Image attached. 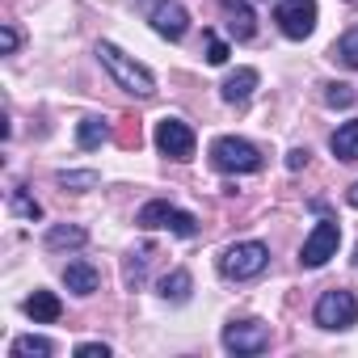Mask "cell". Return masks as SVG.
Segmentation results:
<instances>
[{"mask_svg":"<svg viewBox=\"0 0 358 358\" xmlns=\"http://www.w3.org/2000/svg\"><path fill=\"white\" fill-rule=\"evenodd\" d=\"M97 59H101V68L114 76V85L127 89L131 97H152V93H156V76H152L139 59L122 55L114 43H97Z\"/></svg>","mask_w":358,"mask_h":358,"instance_id":"1","label":"cell"},{"mask_svg":"<svg viewBox=\"0 0 358 358\" xmlns=\"http://www.w3.org/2000/svg\"><path fill=\"white\" fill-rule=\"evenodd\" d=\"M266 266H270V249H266L262 241H236V245H228L224 257H220V274L232 278V282H249V278H257Z\"/></svg>","mask_w":358,"mask_h":358,"instance_id":"2","label":"cell"},{"mask_svg":"<svg viewBox=\"0 0 358 358\" xmlns=\"http://www.w3.org/2000/svg\"><path fill=\"white\" fill-rule=\"evenodd\" d=\"M135 224H139L143 232L169 228L173 236H199V220H194L190 211H182V207H173L169 199H152V203H143L139 215H135Z\"/></svg>","mask_w":358,"mask_h":358,"instance_id":"3","label":"cell"},{"mask_svg":"<svg viewBox=\"0 0 358 358\" xmlns=\"http://www.w3.org/2000/svg\"><path fill=\"white\" fill-rule=\"evenodd\" d=\"M211 164H215L220 173H257L266 160H262V152H257L249 139H241V135H220V139L211 143Z\"/></svg>","mask_w":358,"mask_h":358,"instance_id":"4","label":"cell"},{"mask_svg":"<svg viewBox=\"0 0 358 358\" xmlns=\"http://www.w3.org/2000/svg\"><path fill=\"white\" fill-rule=\"evenodd\" d=\"M312 320H316L320 329H329V333H341V329H350V324L358 320V299H354V291L329 287V291L316 299V308H312Z\"/></svg>","mask_w":358,"mask_h":358,"instance_id":"5","label":"cell"},{"mask_svg":"<svg viewBox=\"0 0 358 358\" xmlns=\"http://www.w3.org/2000/svg\"><path fill=\"white\" fill-rule=\"evenodd\" d=\"M152 139H156V148L169 156V160H194V148H199V139H194V127L190 122H182V118H160L156 122V131H152Z\"/></svg>","mask_w":358,"mask_h":358,"instance_id":"6","label":"cell"},{"mask_svg":"<svg viewBox=\"0 0 358 358\" xmlns=\"http://www.w3.org/2000/svg\"><path fill=\"white\" fill-rule=\"evenodd\" d=\"M139 5H143V17L152 22V30L169 43H177L190 30V13H186L182 0H139Z\"/></svg>","mask_w":358,"mask_h":358,"instance_id":"7","label":"cell"},{"mask_svg":"<svg viewBox=\"0 0 358 358\" xmlns=\"http://www.w3.org/2000/svg\"><path fill=\"white\" fill-rule=\"evenodd\" d=\"M337 245H341V224H337V220H320V224L303 236L299 266H303V270H320L329 257H337Z\"/></svg>","mask_w":358,"mask_h":358,"instance_id":"8","label":"cell"},{"mask_svg":"<svg viewBox=\"0 0 358 358\" xmlns=\"http://www.w3.org/2000/svg\"><path fill=\"white\" fill-rule=\"evenodd\" d=\"M316 17H320L316 0H278V5H274L278 30H282L287 38H295V43H303V38L316 30Z\"/></svg>","mask_w":358,"mask_h":358,"instance_id":"9","label":"cell"},{"mask_svg":"<svg viewBox=\"0 0 358 358\" xmlns=\"http://www.w3.org/2000/svg\"><path fill=\"white\" fill-rule=\"evenodd\" d=\"M224 350L236 354V358L270 350V324H262V320H232L224 329Z\"/></svg>","mask_w":358,"mask_h":358,"instance_id":"10","label":"cell"},{"mask_svg":"<svg viewBox=\"0 0 358 358\" xmlns=\"http://www.w3.org/2000/svg\"><path fill=\"white\" fill-rule=\"evenodd\" d=\"M220 9H224V26L236 43H249L257 34V17H253V5L249 0H220Z\"/></svg>","mask_w":358,"mask_h":358,"instance_id":"11","label":"cell"},{"mask_svg":"<svg viewBox=\"0 0 358 358\" xmlns=\"http://www.w3.org/2000/svg\"><path fill=\"white\" fill-rule=\"evenodd\" d=\"M64 287H68L72 295L89 299V295L101 287V274H97L93 262H68V266H64Z\"/></svg>","mask_w":358,"mask_h":358,"instance_id":"12","label":"cell"},{"mask_svg":"<svg viewBox=\"0 0 358 358\" xmlns=\"http://www.w3.org/2000/svg\"><path fill=\"white\" fill-rule=\"evenodd\" d=\"M257 68H236L224 85H220V97L228 101V106H245L249 97H253V89H257Z\"/></svg>","mask_w":358,"mask_h":358,"instance_id":"13","label":"cell"},{"mask_svg":"<svg viewBox=\"0 0 358 358\" xmlns=\"http://www.w3.org/2000/svg\"><path fill=\"white\" fill-rule=\"evenodd\" d=\"M22 308H26V316H30L34 324H55V320L64 316V303H59L55 291H34Z\"/></svg>","mask_w":358,"mask_h":358,"instance_id":"14","label":"cell"},{"mask_svg":"<svg viewBox=\"0 0 358 358\" xmlns=\"http://www.w3.org/2000/svg\"><path fill=\"white\" fill-rule=\"evenodd\" d=\"M80 245H89V228H80V224H55V228H47V249H80Z\"/></svg>","mask_w":358,"mask_h":358,"instance_id":"15","label":"cell"},{"mask_svg":"<svg viewBox=\"0 0 358 358\" xmlns=\"http://www.w3.org/2000/svg\"><path fill=\"white\" fill-rule=\"evenodd\" d=\"M55 186H64L72 194H89L101 186V173L97 169H64V173H55Z\"/></svg>","mask_w":358,"mask_h":358,"instance_id":"16","label":"cell"},{"mask_svg":"<svg viewBox=\"0 0 358 358\" xmlns=\"http://www.w3.org/2000/svg\"><path fill=\"white\" fill-rule=\"evenodd\" d=\"M110 139V122L106 118H97V114H89V118H80L76 122V143L85 148V152H93V148H101Z\"/></svg>","mask_w":358,"mask_h":358,"instance_id":"17","label":"cell"},{"mask_svg":"<svg viewBox=\"0 0 358 358\" xmlns=\"http://www.w3.org/2000/svg\"><path fill=\"white\" fill-rule=\"evenodd\" d=\"M152 253H156L152 245H139V249H135V253L127 257V266H122V282H127L131 291H139V287H143V278H148V262H152Z\"/></svg>","mask_w":358,"mask_h":358,"instance_id":"18","label":"cell"},{"mask_svg":"<svg viewBox=\"0 0 358 358\" xmlns=\"http://www.w3.org/2000/svg\"><path fill=\"white\" fill-rule=\"evenodd\" d=\"M329 148H333L337 160H358V118H354V122H341V127L333 131Z\"/></svg>","mask_w":358,"mask_h":358,"instance_id":"19","label":"cell"},{"mask_svg":"<svg viewBox=\"0 0 358 358\" xmlns=\"http://www.w3.org/2000/svg\"><path fill=\"white\" fill-rule=\"evenodd\" d=\"M190 287H194L190 270H173V274L160 278V299H169V303H186V299H190Z\"/></svg>","mask_w":358,"mask_h":358,"instance_id":"20","label":"cell"},{"mask_svg":"<svg viewBox=\"0 0 358 358\" xmlns=\"http://www.w3.org/2000/svg\"><path fill=\"white\" fill-rule=\"evenodd\" d=\"M55 354V341L51 337H38V333H26L13 341V358H51Z\"/></svg>","mask_w":358,"mask_h":358,"instance_id":"21","label":"cell"},{"mask_svg":"<svg viewBox=\"0 0 358 358\" xmlns=\"http://www.w3.org/2000/svg\"><path fill=\"white\" fill-rule=\"evenodd\" d=\"M333 59H341L345 68H354V72H358V26H354V30H345V34L333 43Z\"/></svg>","mask_w":358,"mask_h":358,"instance_id":"22","label":"cell"},{"mask_svg":"<svg viewBox=\"0 0 358 358\" xmlns=\"http://www.w3.org/2000/svg\"><path fill=\"white\" fill-rule=\"evenodd\" d=\"M354 101H358V93H354L350 85H341V80L324 85V106H329V110H350Z\"/></svg>","mask_w":358,"mask_h":358,"instance_id":"23","label":"cell"},{"mask_svg":"<svg viewBox=\"0 0 358 358\" xmlns=\"http://www.w3.org/2000/svg\"><path fill=\"white\" fill-rule=\"evenodd\" d=\"M9 203H13V211H17L22 220H30V224H34V220H43V207H38V203H34V199H30L22 186L13 190V199H9Z\"/></svg>","mask_w":358,"mask_h":358,"instance_id":"24","label":"cell"},{"mask_svg":"<svg viewBox=\"0 0 358 358\" xmlns=\"http://www.w3.org/2000/svg\"><path fill=\"white\" fill-rule=\"evenodd\" d=\"M228 55H232V47H228L224 38H215V34L207 30V64H215V68H224V64H228Z\"/></svg>","mask_w":358,"mask_h":358,"instance_id":"25","label":"cell"},{"mask_svg":"<svg viewBox=\"0 0 358 358\" xmlns=\"http://www.w3.org/2000/svg\"><path fill=\"white\" fill-rule=\"evenodd\" d=\"M17 47H22V34L13 26H0V55H13Z\"/></svg>","mask_w":358,"mask_h":358,"instance_id":"26","label":"cell"},{"mask_svg":"<svg viewBox=\"0 0 358 358\" xmlns=\"http://www.w3.org/2000/svg\"><path fill=\"white\" fill-rule=\"evenodd\" d=\"M76 358H110V345L106 341H80L76 345Z\"/></svg>","mask_w":358,"mask_h":358,"instance_id":"27","label":"cell"},{"mask_svg":"<svg viewBox=\"0 0 358 358\" xmlns=\"http://www.w3.org/2000/svg\"><path fill=\"white\" fill-rule=\"evenodd\" d=\"M303 164H308V148H291V152H287V169L295 173V169H303Z\"/></svg>","mask_w":358,"mask_h":358,"instance_id":"28","label":"cell"},{"mask_svg":"<svg viewBox=\"0 0 358 358\" xmlns=\"http://www.w3.org/2000/svg\"><path fill=\"white\" fill-rule=\"evenodd\" d=\"M345 203H350V207H354V211H358V182H354V186H350V194H345Z\"/></svg>","mask_w":358,"mask_h":358,"instance_id":"29","label":"cell"},{"mask_svg":"<svg viewBox=\"0 0 358 358\" xmlns=\"http://www.w3.org/2000/svg\"><path fill=\"white\" fill-rule=\"evenodd\" d=\"M354 270H358V249H354Z\"/></svg>","mask_w":358,"mask_h":358,"instance_id":"30","label":"cell"}]
</instances>
